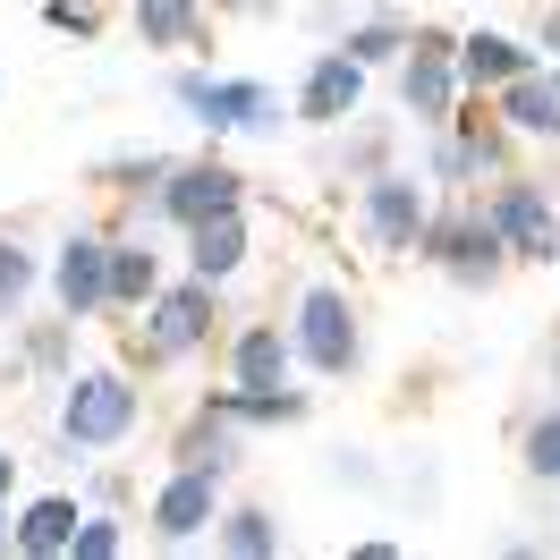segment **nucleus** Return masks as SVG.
I'll list each match as a JSON object with an SVG mask.
<instances>
[{"instance_id": "obj_8", "label": "nucleus", "mask_w": 560, "mask_h": 560, "mask_svg": "<svg viewBox=\"0 0 560 560\" xmlns=\"http://www.w3.org/2000/svg\"><path fill=\"white\" fill-rule=\"evenodd\" d=\"M390 94H399V119H408V128H442V119L467 103V85H458V35L417 26L408 51L390 60Z\"/></svg>"}, {"instance_id": "obj_12", "label": "nucleus", "mask_w": 560, "mask_h": 560, "mask_svg": "<svg viewBox=\"0 0 560 560\" xmlns=\"http://www.w3.org/2000/svg\"><path fill=\"white\" fill-rule=\"evenodd\" d=\"M144 518H153V544H171V552L205 544L212 518H221V476H205V467H171V476L153 485V501H144Z\"/></svg>"}, {"instance_id": "obj_1", "label": "nucleus", "mask_w": 560, "mask_h": 560, "mask_svg": "<svg viewBox=\"0 0 560 560\" xmlns=\"http://www.w3.org/2000/svg\"><path fill=\"white\" fill-rule=\"evenodd\" d=\"M137 424H144V390L128 383L119 365H69V374H60V417H51V433H60L69 458L119 451Z\"/></svg>"}, {"instance_id": "obj_31", "label": "nucleus", "mask_w": 560, "mask_h": 560, "mask_svg": "<svg viewBox=\"0 0 560 560\" xmlns=\"http://www.w3.org/2000/svg\"><path fill=\"white\" fill-rule=\"evenodd\" d=\"M43 18H51L60 35H77V43L103 35V9H94V0H43Z\"/></svg>"}, {"instance_id": "obj_24", "label": "nucleus", "mask_w": 560, "mask_h": 560, "mask_svg": "<svg viewBox=\"0 0 560 560\" xmlns=\"http://www.w3.org/2000/svg\"><path fill=\"white\" fill-rule=\"evenodd\" d=\"M408 35H417L408 18H390V9H374L365 26H349V35H340V51H349L357 69H390V60L408 51Z\"/></svg>"}, {"instance_id": "obj_14", "label": "nucleus", "mask_w": 560, "mask_h": 560, "mask_svg": "<svg viewBox=\"0 0 560 560\" xmlns=\"http://www.w3.org/2000/svg\"><path fill=\"white\" fill-rule=\"evenodd\" d=\"M365 77L349 51H315L306 60V77H298V103H289V119H306V128H340V119H357L365 110Z\"/></svg>"}, {"instance_id": "obj_28", "label": "nucleus", "mask_w": 560, "mask_h": 560, "mask_svg": "<svg viewBox=\"0 0 560 560\" xmlns=\"http://www.w3.org/2000/svg\"><path fill=\"white\" fill-rule=\"evenodd\" d=\"M94 178H103L110 196H144V205H153V187L171 178V153H119V162H103Z\"/></svg>"}, {"instance_id": "obj_13", "label": "nucleus", "mask_w": 560, "mask_h": 560, "mask_svg": "<svg viewBox=\"0 0 560 560\" xmlns=\"http://www.w3.org/2000/svg\"><path fill=\"white\" fill-rule=\"evenodd\" d=\"M289 374H298V349H289V323L255 315V323H238V331L221 340V383H238V390H280Z\"/></svg>"}, {"instance_id": "obj_30", "label": "nucleus", "mask_w": 560, "mask_h": 560, "mask_svg": "<svg viewBox=\"0 0 560 560\" xmlns=\"http://www.w3.org/2000/svg\"><path fill=\"white\" fill-rule=\"evenodd\" d=\"M119 552H128V526H119V518H103V510H85V518H77L69 560H119Z\"/></svg>"}, {"instance_id": "obj_19", "label": "nucleus", "mask_w": 560, "mask_h": 560, "mask_svg": "<svg viewBox=\"0 0 560 560\" xmlns=\"http://www.w3.org/2000/svg\"><path fill=\"white\" fill-rule=\"evenodd\" d=\"M205 408H212V417H230L238 433H272V424H306V408H315V399H306L298 383H280V390H238V383H212V390H205Z\"/></svg>"}, {"instance_id": "obj_27", "label": "nucleus", "mask_w": 560, "mask_h": 560, "mask_svg": "<svg viewBox=\"0 0 560 560\" xmlns=\"http://www.w3.org/2000/svg\"><path fill=\"white\" fill-rule=\"evenodd\" d=\"M340 171L349 178H365V171H383L390 162V119H365V110H357V119H340Z\"/></svg>"}, {"instance_id": "obj_9", "label": "nucleus", "mask_w": 560, "mask_h": 560, "mask_svg": "<svg viewBox=\"0 0 560 560\" xmlns=\"http://www.w3.org/2000/svg\"><path fill=\"white\" fill-rule=\"evenodd\" d=\"M492 212V230H501V246H510V264H560V205L535 187V178L501 171L492 187H476Z\"/></svg>"}, {"instance_id": "obj_35", "label": "nucleus", "mask_w": 560, "mask_h": 560, "mask_svg": "<svg viewBox=\"0 0 560 560\" xmlns=\"http://www.w3.org/2000/svg\"><path fill=\"white\" fill-rule=\"evenodd\" d=\"M544 383H552V390H560V340H552V357H544Z\"/></svg>"}, {"instance_id": "obj_2", "label": "nucleus", "mask_w": 560, "mask_h": 560, "mask_svg": "<svg viewBox=\"0 0 560 560\" xmlns=\"http://www.w3.org/2000/svg\"><path fill=\"white\" fill-rule=\"evenodd\" d=\"M433 137V153H424V178L433 187H451V196H476V187H492V178L510 171V153H518V137L492 119L485 94H467V103L442 119V128H424Z\"/></svg>"}, {"instance_id": "obj_32", "label": "nucleus", "mask_w": 560, "mask_h": 560, "mask_svg": "<svg viewBox=\"0 0 560 560\" xmlns=\"http://www.w3.org/2000/svg\"><path fill=\"white\" fill-rule=\"evenodd\" d=\"M535 51H544V60H560V0H535Z\"/></svg>"}, {"instance_id": "obj_22", "label": "nucleus", "mask_w": 560, "mask_h": 560, "mask_svg": "<svg viewBox=\"0 0 560 560\" xmlns=\"http://www.w3.org/2000/svg\"><path fill=\"white\" fill-rule=\"evenodd\" d=\"M212 0H137V43L144 51H196Z\"/></svg>"}, {"instance_id": "obj_18", "label": "nucleus", "mask_w": 560, "mask_h": 560, "mask_svg": "<svg viewBox=\"0 0 560 560\" xmlns=\"http://www.w3.org/2000/svg\"><path fill=\"white\" fill-rule=\"evenodd\" d=\"M187 238V272L196 280H238L246 255H255V230H246V205L212 212V221H196V230H178Z\"/></svg>"}, {"instance_id": "obj_23", "label": "nucleus", "mask_w": 560, "mask_h": 560, "mask_svg": "<svg viewBox=\"0 0 560 560\" xmlns=\"http://www.w3.org/2000/svg\"><path fill=\"white\" fill-rule=\"evenodd\" d=\"M153 289H162V246H144V238H110V306H119V315H137Z\"/></svg>"}, {"instance_id": "obj_5", "label": "nucleus", "mask_w": 560, "mask_h": 560, "mask_svg": "<svg viewBox=\"0 0 560 560\" xmlns=\"http://www.w3.org/2000/svg\"><path fill=\"white\" fill-rule=\"evenodd\" d=\"M137 340H144V365H187L221 340V280H162L153 298L137 306Z\"/></svg>"}, {"instance_id": "obj_36", "label": "nucleus", "mask_w": 560, "mask_h": 560, "mask_svg": "<svg viewBox=\"0 0 560 560\" xmlns=\"http://www.w3.org/2000/svg\"><path fill=\"white\" fill-rule=\"evenodd\" d=\"M0 552H9V501H0Z\"/></svg>"}, {"instance_id": "obj_10", "label": "nucleus", "mask_w": 560, "mask_h": 560, "mask_svg": "<svg viewBox=\"0 0 560 560\" xmlns=\"http://www.w3.org/2000/svg\"><path fill=\"white\" fill-rule=\"evenodd\" d=\"M246 205V171L238 162H221V153H196V162H171V178L153 187V221H171V230H196L212 212Z\"/></svg>"}, {"instance_id": "obj_3", "label": "nucleus", "mask_w": 560, "mask_h": 560, "mask_svg": "<svg viewBox=\"0 0 560 560\" xmlns=\"http://www.w3.org/2000/svg\"><path fill=\"white\" fill-rule=\"evenodd\" d=\"M289 349H298V365H306L315 383H349L357 365H365V315H357V298L340 280H306V289H298Z\"/></svg>"}, {"instance_id": "obj_17", "label": "nucleus", "mask_w": 560, "mask_h": 560, "mask_svg": "<svg viewBox=\"0 0 560 560\" xmlns=\"http://www.w3.org/2000/svg\"><path fill=\"white\" fill-rule=\"evenodd\" d=\"M544 60L535 43H518V35H501V26H476V35H458V85L467 94H501L510 77H526Z\"/></svg>"}, {"instance_id": "obj_34", "label": "nucleus", "mask_w": 560, "mask_h": 560, "mask_svg": "<svg viewBox=\"0 0 560 560\" xmlns=\"http://www.w3.org/2000/svg\"><path fill=\"white\" fill-rule=\"evenodd\" d=\"M0 501H18V451H0Z\"/></svg>"}, {"instance_id": "obj_4", "label": "nucleus", "mask_w": 560, "mask_h": 560, "mask_svg": "<svg viewBox=\"0 0 560 560\" xmlns=\"http://www.w3.org/2000/svg\"><path fill=\"white\" fill-rule=\"evenodd\" d=\"M417 264H433V272L451 280V289H501V272H510V246H501V230H492L485 196L433 205V221H424V246H417Z\"/></svg>"}, {"instance_id": "obj_7", "label": "nucleus", "mask_w": 560, "mask_h": 560, "mask_svg": "<svg viewBox=\"0 0 560 560\" xmlns=\"http://www.w3.org/2000/svg\"><path fill=\"white\" fill-rule=\"evenodd\" d=\"M424 221H433V178L424 171H399V162H383V171L357 178V238L374 246V255H417L424 246Z\"/></svg>"}, {"instance_id": "obj_25", "label": "nucleus", "mask_w": 560, "mask_h": 560, "mask_svg": "<svg viewBox=\"0 0 560 560\" xmlns=\"http://www.w3.org/2000/svg\"><path fill=\"white\" fill-rule=\"evenodd\" d=\"M518 467L535 476V485H560V399L518 424Z\"/></svg>"}, {"instance_id": "obj_33", "label": "nucleus", "mask_w": 560, "mask_h": 560, "mask_svg": "<svg viewBox=\"0 0 560 560\" xmlns=\"http://www.w3.org/2000/svg\"><path fill=\"white\" fill-rule=\"evenodd\" d=\"M212 9H221V18H264L272 0H212Z\"/></svg>"}, {"instance_id": "obj_26", "label": "nucleus", "mask_w": 560, "mask_h": 560, "mask_svg": "<svg viewBox=\"0 0 560 560\" xmlns=\"http://www.w3.org/2000/svg\"><path fill=\"white\" fill-rule=\"evenodd\" d=\"M35 246L18 238V230H0V323H18L26 315V298H35Z\"/></svg>"}, {"instance_id": "obj_15", "label": "nucleus", "mask_w": 560, "mask_h": 560, "mask_svg": "<svg viewBox=\"0 0 560 560\" xmlns=\"http://www.w3.org/2000/svg\"><path fill=\"white\" fill-rule=\"evenodd\" d=\"M485 103L518 144H560V60H535L526 77H510V85L485 94Z\"/></svg>"}, {"instance_id": "obj_20", "label": "nucleus", "mask_w": 560, "mask_h": 560, "mask_svg": "<svg viewBox=\"0 0 560 560\" xmlns=\"http://www.w3.org/2000/svg\"><path fill=\"white\" fill-rule=\"evenodd\" d=\"M238 458H246V433L230 417H212V408H196V417L178 424V442H171V467H205V476H238Z\"/></svg>"}, {"instance_id": "obj_11", "label": "nucleus", "mask_w": 560, "mask_h": 560, "mask_svg": "<svg viewBox=\"0 0 560 560\" xmlns=\"http://www.w3.org/2000/svg\"><path fill=\"white\" fill-rule=\"evenodd\" d=\"M51 306L69 323L110 315V238L103 230H69V238L51 246Z\"/></svg>"}, {"instance_id": "obj_29", "label": "nucleus", "mask_w": 560, "mask_h": 560, "mask_svg": "<svg viewBox=\"0 0 560 560\" xmlns=\"http://www.w3.org/2000/svg\"><path fill=\"white\" fill-rule=\"evenodd\" d=\"M18 357H26V374H69V357H77V323L69 315H51V323H35L26 340H18Z\"/></svg>"}, {"instance_id": "obj_16", "label": "nucleus", "mask_w": 560, "mask_h": 560, "mask_svg": "<svg viewBox=\"0 0 560 560\" xmlns=\"http://www.w3.org/2000/svg\"><path fill=\"white\" fill-rule=\"evenodd\" d=\"M77 518H85L77 492H35L26 510H9V552H18V560H69Z\"/></svg>"}, {"instance_id": "obj_6", "label": "nucleus", "mask_w": 560, "mask_h": 560, "mask_svg": "<svg viewBox=\"0 0 560 560\" xmlns=\"http://www.w3.org/2000/svg\"><path fill=\"white\" fill-rule=\"evenodd\" d=\"M171 103L205 137H280V94L264 77H221V69H171Z\"/></svg>"}, {"instance_id": "obj_21", "label": "nucleus", "mask_w": 560, "mask_h": 560, "mask_svg": "<svg viewBox=\"0 0 560 560\" xmlns=\"http://www.w3.org/2000/svg\"><path fill=\"white\" fill-rule=\"evenodd\" d=\"M212 544L230 560H272V552H289V535H280V518L264 510V501H221V518H212Z\"/></svg>"}]
</instances>
